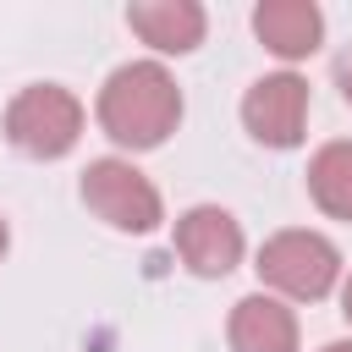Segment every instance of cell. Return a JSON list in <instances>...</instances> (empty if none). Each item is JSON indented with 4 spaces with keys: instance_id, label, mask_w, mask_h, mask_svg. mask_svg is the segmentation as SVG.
Returning <instances> with one entry per match:
<instances>
[{
    "instance_id": "6da1fadb",
    "label": "cell",
    "mask_w": 352,
    "mask_h": 352,
    "mask_svg": "<svg viewBox=\"0 0 352 352\" xmlns=\"http://www.w3.org/2000/svg\"><path fill=\"white\" fill-rule=\"evenodd\" d=\"M182 121V88L160 60H126L99 88V126L121 148H154Z\"/></svg>"
},
{
    "instance_id": "7a4b0ae2",
    "label": "cell",
    "mask_w": 352,
    "mask_h": 352,
    "mask_svg": "<svg viewBox=\"0 0 352 352\" xmlns=\"http://www.w3.org/2000/svg\"><path fill=\"white\" fill-rule=\"evenodd\" d=\"M6 138L33 160H60L82 138V104L60 82H28L6 104Z\"/></svg>"
},
{
    "instance_id": "3957f363",
    "label": "cell",
    "mask_w": 352,
    "mask_h": 352,
    "mask_svg": "<svg viewBox=\"0 0 352 352\" xmlns=\"http://www.w3.org/2000/svg\"><path fill=\"white\" fill-rule=\"evenodd\" d=\"M258 280L275 286L280 297L297 302H319L336 280H341V253L330 236L319 231H275L258 248Z\"/></svg>"
},
{
    "instance_id": "277c9868",
    "label": "cell",
    "mask_w": 352,
    "mask_h": 352,
    "mask_svg": "<svg viewBox=\"0 0 352 352\" xmlns=\"http://www.w3.org/2000/svg\"><path fill=\"white\" fill-rule=\"evenodd\" d=\"M82 204H88L104 226L138 231V236L165 220V204H160L154 182H148L132 160H94V165L82 170Z\"/></svg>"
},
{
    "instance_id": "5b68a950",
    "label": "cell",
    "mask_w": 352,
    "mask_h": 352,
    "mask_svg": "<svg viewBox=\"0 0 352 352\" xmlns=\"http://www.w3.org/2000/svg\"><path fill=\"white\" fill-rule=\"evenodd\" d=\"M242 121L258 143L270 148H292L302 143V126H308V82L297 72H270L248 88L242 99Z\"/></svg>"
},
{
    "instance_id": "8992f818",
    "label": "cell",
    "mask_w": 352,
    "mask_h": 352,
    "mask_svg": "<svg viewBox=\"0 0 352 352\" xmlns=\"http://www.w3.org/2000/svg\"><path fill=\"white\" fill-rule=\"evenodd\" d=\"M176 253L192 275L214 280V275H231L242 264V226L220 209V204H198L176 220Z\"/></svg>"
},
{
    "instance_id": "52a82bcc",
    "label": "cell",
    "mask_w": 352,
    "mask_h": 352,
    "mask_svg": "<svg viewBox=\"0 0 352 352\" xmlns=\"http://www.w3.org/2000/svg\"><path fill=\"white\" fill-rule=\"evenodd\" d=\"M126 28L143 44H154L160 55H187L204 44L209 16L192 0H138V6H126Z\"/></svg>"
},
{
    "instance_id": "ba28073f",
    "label": "cell",
    "mask_w": 352,
    "mask_h": 352,
    "mask_svg": "<svg viewBox=\"0 0 352 352\" xmlns=\"http://www.w3.org/2000/svg\"><path fill=\"white\" fill-rule=\"evenodd\" d=\"M231 352H297V314L270 297V292H253L231 308Z\"/></svg>"
},
{
    "instance_id": "9c48e42d",
    "label": "cell",
    "mask_w": 352,
    "mask_h": 352,
    "mask_svg": "<svg viewBox=\"0 0 352 352\" xmlns=\"http://www.w3.org/2000/svg\"><path fill=\"white\" fill-rule=\"evenodd\" d=\"M253 33H258V44L275 50L280 60H302V55L319 50L324 16H319L314 0H264V6L253 11Z\"/></svg>"
},
{
    "instance_id": "30bf717a",
    "label": "cell",
    "mask_w": 352,
    "mask_h": 352,
    "mask_svg": "<svg viewBox=\"0 0 352 352\" xmlns=\"http://www.w3.org/2000/svg\"><path fill=\"white\" fill-rule=\"evenodd\" d=\"M308 192L324 214L352 220V143H324L308 165Z\"/></svg>"
},
{
    "instance_id": "8fae6325",
    "label": "cell",
    "mask_w": 352,
    "mask_h": 352,
    "mask_svg": "<svg viewBox=\"0 0 352 352\" xmlns=\"http://www.w3.org/2000/svg\"><path fill=\"white\" fill-rule=\"evenodd\" d=\"M336 82H341V99L352 104V50H346V55L336 60Z\"/></svg>"
},
{
    "instance_id": "7c38bea8",
    "label": "cell",
    "mask_w": 352,
    "mask_h": 352,
    "mask_svg": "<svg viewBox=\"0 0 352 352\" xmlns=\"http://www.w3.org/2000/svg\"><path fill=\"white\" fill-rule=\"evenodd\" d=\"M341 314H346V319H352V280H346V286H341Z\"/></svg>"
},
{
    "instance_id": "4fadbf2b",
    "label": "cell",
    "mask_w": 352,
    "mask_h": 352,
    "mask_svg": "<svg viewBox=\"0 0 352 352\" xmlns=\"http://www.w3.org/2000/svg\"><path fill=\"white\" fill-rule=\"evenodd\" d=\"M6 242H11V231H6V220H0V258H6Z\"/></svg>"
},
{
    "instance_id": "5bb4252c",
    "label": "cell",
    "mask_w": 352,
    "mask_h": 352,
    "mask_svg": "<svg viewBox=\"0 0 352 352\" xmlns=\"http://www.w3.org/2000/svg\"><path fill=\"white\" fill-rule=\"evenodd\" d=\"M324 352H352V341H330V346H324Z\"/></svg>"
}]
</instances>
